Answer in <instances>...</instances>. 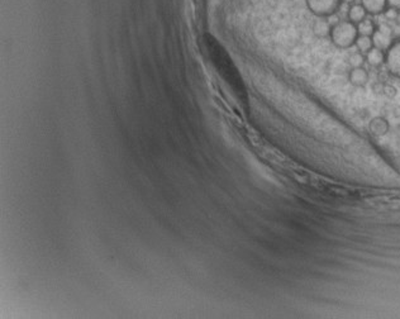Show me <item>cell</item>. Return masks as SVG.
Masks as SVG:
<instances>
[{
	"label": "cell",
	"instance_id": "obj_6",
	"mask_svg": "<svg viewBox=\"0 0 400 319\" xmlns=\"http://www.w3.org/2000/svg\"><path fill=\"white\" fill-rule=\"evenodd\" d=\"M348 80L354 86L362 88V86H365L367 84L368 72L364 67H354L349 71Z\"/></svg>",
	"mask_w": 400,
	"mask_h": 319
},
{
	"label": "cell",
	"instance_id": "obj_1",
	"mask_svg": "<svg viewBox=\"0 0 400 319\" xmlns=\"http://www.w3.org/2000/svg\"><path fill=\"white\" fill-rule=\"evenodd\" d=\"M359 30L357 24L352 23L351 20H341L337 24H334L331 31V39H332L334 46L339 48H349L356 43V39L359 37Z\"/></svg>",
	"mask_w": 400,
	"mask_h": 319
},
{
	"label": "cell",
	"instance_id": "obj_3",
	"mask_svg": "<svg viewBox=\"0 0 400 319\" xmlns=\"http://www.w3.org/2000/svg\"><path fill=\"white\" fill-rule=\"evenodd\" d=\"M371 38H372L373 47L381 50V51H388L393 46L394 41H395L393 36V30L386 24L379 26L372 36H371Z\"/></svg>",
	"mask_w": 400,
	"mask_h": 319
},
{
	"label": "cell",
	"instance_id": "obj_10",
	"mask_svg": "<svg viewBox=\"0 0 400 319\" xmlns=\"http://www.w3.org/2000/svg\"><path fill=\"white\" fill-rule=\"evenodd\" d=\"M366 9H365L364 7H362V4H354L351 5V8H349L348 10V19L351 20L352 23H355V24H359L360 22H362V20L366 18Z\"/></svg>",
	"mask_w": 400,
	"mask_h": 319
},
{
	"label": "cell",
	"instance_id": "obj_12",
	"mask_svg": "<svg viewBox=\"0 0 400 319\" xmlns=\"http://www.w3.org/2000/svg\"><path fill=\"white\" fill-rule=\"evenodd\" d=\"M357 30H359V34H361V36H372L373 32H375L376 27L375 24H373V22L371 19H368V18H365L362 22H360L359 24H357Z\"/></svg>",
	"mask_w": 400,
	"mask_h": 319
},
{
	"label": "cell",
	"instance_id": "obj_11",
	"mask_svg": "<svg viewBox=\"0 0 400 319\" xmlns=\"http://www.w3.org/2000/svg\"><path fill=\"white\" fill-rule=\"evenodd\" d=\"M355 44H356L357 50H359L361 54H367V52L373 47L372 38H371L370 36H361V34L357 37L356 43Z\"/></svg>",
	"mask_w": 400,
	"mask_h": 319
},
{
	"label": "cell",
	"instance_id": "obj_13",
	"mask_svg": "<svg viewBox=\"0 0 400 319\" xmlns=\"http://www.w3.org/2000/svg\"><path fill=\"white\" fill-rule=\"evenodd\" d=\"M365 57L364 55L361 54V52H355V54H352L351 56L348 57V64L352 66V68L354 67H362V65H364L365 62Z\"/></svg>",
	"mask_w": 400,
	"mask_h": 319
},
{
	"label": "cell",
	"instance_id": "obj_17",
	"mask_svg": "<svg viewBox=\"0 0 400 319\" xmlns=\"http://www.w3.org/2000/svg\"><path fill=\"white\" fill-rule=\"evenodd\" d=\"M396 23H399L400 24V10H399V13H398V17H396V20H395Z\"/></svg>",
	"mask_w": 400,
	"mask_h": 319
},
{
	"label": "cell",
	"instance_id": "obj_9",
	"mask_svg": "<svg viewBox=\"0 0 400 319\" xmlns=\"http://www.w3.org/2000/svg\"><path fill=\"white\" fill-rule=\"evenodd\" d=\"M365 59H366L368 65L373 66V67H379V66H381L385 62V54H384V51H381V50L372 47L366 54Z\"/></svg>",
	"mask_w": 400,
	"mask_h": 319
},
{
	"label": "cell",
	"instance_id": "obj_5",
	"mask_svg": "<svg viewBox=\"0 0 400 319\" xmlns=\"http://www.w3.org/2000/svg\"><path fill=\"white\" fill-rule=\"evenodd\" d=\"M390 129L389 122L386 118L384 117H375L370 120L368 123V131L372 134L373 137H384Z\"/></svg>",
	"mask_w": 400,
	"mask_h": 319
},
{
	"label": "cell",
	"instance_id": "obj_14",
	"mask_svg": "<svg viewBox=\"0 0 400 319\" xmlns=\"http://www.w3.org/2000/svg\"><path fill=\"white\" fill-rule=\"evenodd\" d=\"M398 13H399V10L393 9V8H386V10L384 12V14H385V18L388 20H396Z\"/></svg>",
	"mask_w": 400,
	"mask_h": 319
},
{
	"label": "cell",
	"instance_id": "obj_16",
	"mask_svg": "<svg viewBox=\"0 0 400 319\" xmlns=\"http://www.w3.org/2000/svg\"><path fill=\"white\" fill-rule=\"evenodd\" d=\"M391 30H393V36H394V39H400V24L399 23H396L395 26H394L393 28H391Z\"/></svg>",
	"mask_w": 400,
	"mask_h": 319
},
{
	"label": "cell",
	"instance_id": "obj_4",
	"mask_svg": "<svg viewBox=\"0 0 400 319\" xmlns=\"http://www.w3.org/2000/svg\"><path fill=\"white\" fill-rule=\"evenodd\" d=\"M385 62L390 73L400 79V39L394 42L393 46L388 50Z\"/></svg>",
	"mask_w": 400,
	"mask_h": 319
},
{
	"label": "cell",
	"instance_id": "obj_15",
	"mask_svg": "<svg viewBox=\"0 0 400 319\" xmlns=\"http://www.w3.org/2000/svg\"><path fill=\"white\" fill-rule=\"evenodd\" d=\"M388 8L400 10V0H388Z\"/></svg>",
	"mask_w": 400,
	"mask_h": 319
},
{
	"label": "cell",
	"instance_id": "obj_2",
	"mask_svg": "<svg viewBox=\"0 0 400 319\" xmlns=\"http://www.w3.org/2000/svg\"><path fill=\"white\" fill-rule=\"evenodd\" d=\"M310 12L318 18H328L341 7L342 0H305Z\"/></svg>",
	"mask_w": 400,
	"mask_h": 319
},
{
	"label": "cell",
	"instance_id": "obj_8",
	"mask_svg": "<svg viewBox=\"0 0 400 319\" xmlns=\"http://www.w3.org/2000/svg\"><path fill=\"white\" fill-rule=\"evenodd\" d=\"M331 31H332V27H331L330 22H328L326 18H318L317 20L313 24V32L317 37H327L331 36Z\"/></svg>",
	"mask_w": 400,
	"mask_h": 319
},
{
	"label": "cell",
	"instance_id": "obj_7",
	"mask_svg": "<svg viewBox=\"0 0 400 319\" xmlns=\"http://www.w3.org/2000/svg\"><path fill=\"white\" fill-rule=\"evenodd\" d=\"M362 7L372 15L383 14L388 8V0H361Z\"/></svg>",
	"mask_w": 400,
	"mask_h": 319
},
{
	"label": "cell",
	"instance_id": "obj_18",
	"mask_svg": "<svg viewBox=\"0 0 400 319\" xmlns=\"http://www.w3.org/2000/svg\"><path fill=\"white\" fill-rule=\"evenodd\" d=\"M342 2H346V3H354L355 0H342Z\"/></svg>",
	"mask_w": 400,
	"mask_h": 319
}]
</instances>
